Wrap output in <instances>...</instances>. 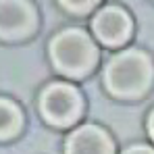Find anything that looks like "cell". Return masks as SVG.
Returning a JSON list of instances; mask_svg holds the SVG:
<instances>
[{"label": "cell", "mask_w": 154, "mask_h": 154, "mask_svg": "<svg viewBox=\"0 0 154 154\" xmlns=\"http://www.w3.org/2000/svg\"><path fill=\"white\" fill-rule=\"evenodd\" d=\"M94 33L104 44L119 46L131 33V21L119 6H104L94 19Z\"/></svg>", "instance_id": "4"}, {"label": "cell", "mask_w": 154, "mask_h": 154, "mask_svg": "<svg viewBox=\"0 0 154 154\" xmlns=\"http://www.w3.org/2000/svg\"><path fill=\"white\" fill-rule=\"evenodd\" d=\"M123 154H154V150H150V148H146V146H133V148H129V150H125Z\"/></svg>", "instance_id": "9"}, {"label": "cell", "mask_w": 154, "mask_h": 154, "mask_svg": "<svg viewBox=\"0 0 154 154\" xmlns=\"http://www.w3.org/2000/svg\"><path fill=\"white\" fill-rule=\"evenodd\" d=\"M67 154H112V142L100 127L83 125L69 135Z\"/></svg>", "instance_id": "6"}, {"label": "cell", "mask_w": 154, "mask_h": 154, "mask_svg": "<svg viewBox=\"0 0 154 154\" xmlns=\"http://www.w3.org/2000/svg\"><path fill=\"white\" fill-rule=\"evenodd\" d=\"M21 127V112L8 100H0V137H11Z\"/></svg>", "instance_id": "7"}, {"label": "cell", "mask_w": 154, "mask_h": 154, "mask_svg": "<svg viewBox=\"0 0 154 154\" xmlns=\"http://www.w3.org/2000/svg\"><path fill=\"white\" fill-rule=\"evenodd\" d=\"M81 110L79 94L67 83H52L42 94V112L54 125H69Z\"/></svg>", "instance_id": "3"}, {"label": "cell", "mask_w": 154, "mask_h": 154, "mask_svg": "<svg viewBox=\"0 0 154 154\" xmlns=\"http://www.w3.org/2000/svg\"><path fill=\"white\" fill-rule=\"evenodd\" d=\"M33 8L27 2H0V38H21L33 27Z\"/></svg>", "instance_id": "5"}, {"label": "cell", "mask_w": 154, "mask_h": 154, "mask_svg": "<svg viewBox=\"0 0 154 154\" xmlns=\"http://www.w3.org/2000/svg\"><path fill=\"white\" fill-rule=\"evenodd\" d=\"M150 135L154 137V112H152V117H150Z\"/></svg>", "instance_id": "10"}, {"label": "cell", "mask_w": 154, "mask_h": 154, "mask_svg": "<svg viewBox=\"0 0 154 154\" xmlns=\"http://www.w3.org/2000/svg\"><path fill=\"white\" fill-rule=\"evenodd\" d=\"M60 4H63L65 8L73 11V13H88V11L94 8L96 2H60Z\"/></svg>", "instance_id": "8"}, {"label": "cell", "mask_w": 154, "mask_h": 154, "mask_svg": "<svg viewBox=\"0 0 154 154\" xmlns=\"http://www.w3.org/2000/svg\"><path fill=\"white\" fill-rule=\"evenodd\" d=\"M152 77V65L142 52L129 50L115 56L106 67V83L117 96H140Z\"/></svg>", "instance_id": "1"}, {"label": "cell", "mask_w": 154, "mask_h": 154, "mask_svg": "<svg viewBox=\"0 0 154 154\" xmlns=\"http://www.w3.org/2000/svg\"><path fill=\"white\" fill-rule=\"evenodd\" d=\"M50 54L54 65L67 75H83L96 63V46L79 29L58 33L50 44Z\"/></svg>", "instance_id": "2"}]
</instances>
